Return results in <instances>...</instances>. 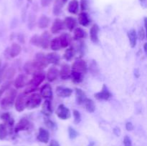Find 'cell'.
Wrapping results in <instances>:
<instances>
[{"mask_svg": "<svg viewBox=\"0 0 147 146\" xmlns=\"http://www.w3.org/2000/svg\"><path fill=\"white\" fill-rule=\"evenodd\" d=\"M146 43H145L144 44V51L146 52Z\"/></svg>", "mask_w": 147, "mask_h": 146, "instance_id": "52", "label": "cell"}, {"mask_svg": "<svg viewBox=\"0 0 147 146\" xmlns=\"http://www.w3.org/2000/svg\"><path fill=\"white\" fill-rule=\"evenodd\" d=\"M10 84H11V82H5L2 86H1V87L0 88V98H1V97L2 96V94H4V92L9 89Z\"/></svg>", "mask_w": 147, "mask_h": 146, "instance_id": "39", "label": "cell"}, {"mask_svg": "<svg viewBox=\"0 0 147 146\" xmlns=\"http://www.w3.org/2000/svg\"><path fill=\"white\" fill-rule=\"evenodd\" d=\"M22 50V47L20 44H17V43H14L12 44V45L11 46L9 49V56L12 58L14 57H16L17 56H18L19 54H20Z\"/></svg>", "mask_w": 147, "mask_h": 146, "instance_id": "20", "label": "cell"}, {"mask_svg": "<svg viewBox=\"0 0 147 146\" xmlns=\"http://www.w3.org/2000/svg\"><path fill=\"white\" fill-rule=\"evenodd\" d=\"M27 7H25L23 8L22 11V21L24 22L26 20V17H27Z\"/></svg>", "mask_w": 147, "mask_h": 146, "instance_id": "45", "label": "cell"}, {"mask_svg": "<svg viewBox=\"0 0 147 146\" xmlns=\"http://www.w3.org/2000/svg\"><path fill=\"white\" fill-rule=\"evenodd\" d=\"M73 116H74V121L76 124H78L81 120V116L80 113L78 110H73Z\"/></svg>", "mask_w": 147, "mask_h": 146, "instance_id": "40", "label": "cell"}, {"mask_svg": "<svg viewBox=\"0 0 147 146\" xmlns=\"http://www.w3.org/2000/svg\"><path fill=\"white\" fill-rule=\"evenodd\" d=\"M45 124H46V125H47L48 127H50V128H53V127H54V126H55L54 123H53V122H52L50 120H46Z\"/></svg>", "mask_w": 147, "mask_h": 146, "instance_id": "47", "label": "cell"}, {"mask_svg": "<svg viewBox=\"0 0 147 146\" xmlns=\"http://www.w3.org/2000/svg\"><path fill=\"white\" fill-rule=\"evenodd\" d=\"M45 78V74L43 72L39 71L34 73L33 74L32 79L27 84V87L24 90V94H29L32 92L33 91H35L39 85L44 81Z\"/></svg>", "mask_w": 147, "mask_h": 146, "instance_id": "2", "label": "cell"}, {"mask_svg": "<svg viewBox=\"0 0 147 146\" xmlns=\"http://www.w3.org/2000/svg\"><path fill=\"white\" fill-rule=\"evenodd\" d=\"M60 77L61 79H63V80H67L70 77V74H71V70H70V67L68 64H65L62 66L61 70H60Z\"/></svg>", "mask_w": 147, "mask_h": 146, "instance_id": "12", "label": "cell"}, {"mask_svg": "<svg viewBox=\"0 0 147 146\" xmlns=\"http://www.w3.org/2000/svg\"><path fill=\"white\" fill-rule=\"evenodd\" d=\"M79 3L78 0H71L68 4L67 9L68 11L71 14H77L78 11Z\"/></svg>", "mask_w": 147, "mask_h": 146, "instance_id": "27", "label": "cell"}, {"mask_svg": "<svg viewBox=\"0 0 147 146\" xmlns=\"http://www.w3.org/2000/svg\"><path fill=\"white\" fill-rule=\"evenodd\" d=\"M63 7V2L62 0H55L53 5V14L55 15H58L61 13Z\"/></svg>", "mask_w": 147, "mask_h": 146, "instance_id": "30", "label": "cell"}, {"mask_svg": "<svg viewBox=\"0 0 147 146\" xmlns=\"http://www.w3.org/2000/svg\"><path fill=\"white\" fill-rule=\"evenodd\" d=\"M76 97L77 104H82L84 103V101L87 98L86 95V93L80 89H76Z\"/></svg>", "mask_w": 147, "mask_h": 146, "instance_id": "23", "label": "cell"}, {"mask_svg": "<svg viewBox=\"0 0 147 146\" xmlns=\"http://www.w3.org/2000/svg\"><path fill=\"white\" fill-rule=\"evenodd\" d=\"M87 64L84 60L78 59L74 62L72 66L71 74H70L74 82L80 83L83 81L84 74L87 72Z\"/></svg>", "mask_w": 147, "mask_h": 146, "instance_id": "1", "label": "cell"}, {"mask_svg": "<svg viewBox=\"0 0 147 146\" xmlns=\"http://www.w3.org/2000/svg\"><path fill=\"white\" fill-rule=\"evenodd\" d=\"M140 1H143V0H140Z\"/></svg>", "mask_w": 147, "mask_h": 146, "instance_id": "55", "label": "cell"}, {"mask_svg": "<svg viewBox=\"0 0 147 146\" xmlns=\"http://www.w3.org/2000/svg\"><path fill=\"white\" fill-rule=\"evenodd\" d=\"M123 144L124 146H131V140L129 138V136H125L123 139Z\"/></svg>", "mask_w": 147, "mask_h": 146, "instance_id": "44", "label": "cell"}, {"mask_svg": "<svg viewBox=\"0 0 147 146\" xmlns=\"http://www.w3.org/2000/svg\"><path fill=\"white\" fill-rule=\"evenodd\" d=\"M58 38L59 40H60L61 47L65 48L67 46H69V44L70 43V39L71 38H70V36L68 34H67V33H63Z\"/></svg>", "mask_w": 147, "mask_h": 146, "instance_id": "21", "label": "cell"}, {"mask_svg": "<svg viewBox=\"0 0 147 146\" xmlns=\"http://www.w3.org/2000/svg\"><path fill=\"white\" fill-rule=\"evenodd\" d=\"M49 146H60V145H59V143H57V141H55V140H52L51 143L49 145Z\"/></svg>", "mask_w": 147, "mask_h": 146, "instance_id": "49", "label": "cell"}, {"mask_svg": "<svg viewBox=\"0 0 147 146\" xmlns=\"http://www.w3.org/2000/svg\"><path fill=\"white\" fill-rule=\"evenodd\" d=\"M83 104H85V107H86V109L87 110L88 112L89 113H93L96 110V106H95V103L91 99L86 98V100L84 101V103Z\"/></svg>", "mask_w": 147, "mask_h": 146, "instance_id": "31", "label": "cell"}, {"mask_svg": "<svg viewBox=\"0 0 147 146\" xmlns=\"http://www.w3.org/2000/svg\"><path fill=\"white\" fill-rule=\"evenodd\" d=\"M76 23H77V21H76V19L71 17H66V18H65L64 21H63L64 27H65L70 31H73V29L76 27Z\"/></svg>", "mask_w": 147, "mask_h": 146, "instance_id": "17", "label": "cell"}, {"mask_svg": "<svg viewBox=\"0 0 147 146\" xmlns=\"http://www.w3.org/2000/svg\"><path fill=\"white\" fill-rule=\"evenodd\" d=\"M126 128L128 131H131V130L134 129V126H133V125H132V123H130V122H129V123H126Z\"/></svg>", "mask_w": 147, "mask_h": 146, "instance_id": "48", "label": "cell"}, {"mask_svg": "<svg viewBox=\"0 0 147 146\" xmlns=\"http://www.w3.org/2000/svg\"><path fill=\"white\" fill-rule=\"evenodd\" d=\"M30 43L32 44L33 45L37 46V47H40V37L37 35H34L30 40Z\"/></svg>", "mask_w": 147, "mask_h": 146, "instance_id": "38", "label": "cell"}, {"mask_svg": "<svg viewBox=\"0 0 147 146\" xmlns=\"http://www.w3.org/2000/svg\"><path fill=\"white\" fill-rule=\"evenodd\" d=\"M16 71L14 68L11 67V68H9V69H6V70L4 71V72L3 73L2 76L0 78V82L2 81L3 80H11L14 77V74H15Z\"/></svg>", "mask_w": 147, "mask_h": 146, "instance_id": "24", "label": "cell"}, {"mask_svg": "<svg viewBox=\"0 0 147 146\" xmlns=\"http://www.w3.org/2000/svg\"><path fill=\"white\" fill-rule=\"evenodd\" d=\"M45 67L44 64L40 62L38 63V62L34 60V61H29L26 62L24 66V70L27 74H34L37 72L42 71Z\"/></svg>", "mask_w": 147, "mask_h": 146, "instance_id": "4", "label": "cell"}, {"mask_svg": "<svg viewBox=\"0 0 147 146\" xmlns=\"http://www.w3.org/2000/svg\"><path fill=\"white\" fill-rule=\"evenodd\" d=\"M1 68H2V66H1V60H0V74H1Z\"/></svg>", "mask_w": 147, "mask_h": 146, "instance_id": "51", "label": "cell"}, {"mask_svg": "<svg viewBox=\"0 0 147 146\" xmlns=\"http://www.w3.org/2000/svg\"><path fill=\"white\" fill-rule=\"evenodd\" d=\"M56 114H57V117L61 120H67L70 117V110L64 104H60L58 106L57 110H56Z\"/></svg>", "mask_w": 147, "mask_h": 146, "instance_id": "6", "label": "cell"}, {"mask_svg": "<svg viewBox=\"0 0 147 146\" xmlns=\"http://www.w3.org/2000/svg\"><path fill=\"white\" fill-rule=\"evenodd\" d=\"M59 71L56 67H51L48 70L47 73V79L49 82H54L57 78Z\"/></svg>", "mask_w": 147, "mask_h": 146, "instance_id": "16", "label": "cell"}, {"mask_svg": "<svg viewBox=\"0 0 147 146\" xmlns=\"http://www.w3.org/2000/svg\"><path fill=\"white\" fill-rule=\"evenodd\" d=\"M78 21L82 26H84V27L90 24V21L89 19L88 15L87 13H86L85 11L80 13L78 15Z\"/></svg>", "mask_w": 147, "mask_h": 146, "instance_id": "26", "label": "cell"}, {"mask_svg": "<svg viewBox=\"0 0 147 146\" xmlns=\"http://www.w3.org/2000/svg\"><path fill=\"white\" fill-rule=\"evenodd\" d=\"M23 0H19V1H22Z\"/></svg>", "mask_w": 147, "mask_h": 146, "instance_id": "54", "label": "cell"}, {"mask_svg": "<svg viewBox=\"0 0 147 146\" xmlns=\"http://www.w3.org/2000/svg\"><path fill=\"white\" fill-rule=\"evenodd\" d=\"M75 55V50L73 47H69L68 49L65 50L64 54V57L65 60H70Z\"/></svg>", "mask_w": 147, "mask_h": 146, "instance_id": "35", "label": "cell"}, {"mask_svg": "<svg viewBox=\"0 0 147 146\" xmlns=\"http://www.w3.org/2000/svg\"><path fill=\"white\" fill-rule=\"evenodd\" d=\"M50 48L53 50H54V51L60 50L61 48V45H60V40H59L58 37H56V38H54L53 40H52L51 42H50Z\"/></svg>", "mask_w": 147, "mask_h": 146, "instance_id": "33", "label": "cell"}, {"mask_svg": "<svg viewBox=\"0 0 147 146\" xmlns=\"http://www.w3.org/2000/svg\"><path fill=\"white\" fill-rule=\"evenodd\" d=\"M7 135V127L5 125L0 124V140H4Z\"/></svg>", "mask_w": 147, "mask_h": 146, "instance_id": "37", "label": "cell"}, {"mask_svg": "<svg viewBox=\"0 0 147 146\" xmlns=\"http://www.w3.org/2000/svg\"><path fill=\"white\" fill-rule=\"evenodd\" d=\"M1 118L6 124L12 126L13 124H14V120H12V118H11V116L8 113H3L1 115Z\"/></svg>", "mask_w": 147, "mask_h": 146, "instance_id": "34", "label": "cell"}, {"mask_svg": "<svg viewBox=\"0 0 147 146\" xmlns=\"http://www.w3.org/2000/svg\"><path fill=\"white\" fill-rule=\"evenodd\" d=\"M128 37H129V42H130L131 47H135L137 42V35L136 32L134 29H131L128 32Z\"/></svg>", "mask_w": 147, "mask_h": 146, "instance_id": "28", "label": "cell"}, {"mask_svg": "<svg viewBox=\"0 0 147 146\" xmlns=\"http://www.w3.org/2000/svg\"><path fill=\"white\" fill-rule=\"evenodd\" d=\"M42 102V97L40 94L34 93L28 96L25 99V107L27 109H34L38 107Z\"/></svg>", "mask_w": 147, "mask_h": 146, "instance_id": "5", "label": "cell"}, {"mask_svg": "<svg viewBox=\"0 0 147 146\" xmlns=\"http://www.w3.org/2000/svg\"><path fill=\"white\" fill-rule=\"evenodd\" d=\"M40 96L43 98L52 99L53 98V90L51 86L49 84H45L40 89Z\"/></svg>", "mask_w": 147, "mask_h": 146, "instance_id": "9", "label": "cell"}, {"mask_svg": "<svg viewBox=\"0 0 147 146\" xmlns=\"http://www.w3.org/2000/svg\"><path fill=\"white\" fill-rule=\"evenodd\" d=\"M49 133L47 130H46L45 129L42 128H40L39 130V134L37 135V140L39 141L42 142V143H47L49 140Z\"/></svg>", "mask_w": 147, "mask_h": 146, "instance_id": "19", "label": "cell"}, {"mask_svg": "<svg viewBox=\"0 0 147 146\" xmlns=\"http://www.w3.org/2000/svg\"><path fill=\"white\" fill-rule=\"evenodd\" d=\"M139 37L141 40H144L146 37V31H145L144 28L143 27H140L139 29Z\"/></svg>", "mask_w": 147, "mask_h": 146, "instance_id": "43", "label": "cell"}, {"mask_svg": "<svg viewBox=\"0 0 147 146\" xmlns=\"http://www.w3.org/2000/svg\"><path fill=\"white\" fill-rule=\"evenodd\" d=\"M25 99L26 96L24 93H20L17 97L15 100L14 106L17 111L22 112L25 108Z\"/></svg>", "mask_w": 147, "mask_h": 146, "instance_id": "7", "label": "cell"}, {"mask_svg": "<svg viewBox=\"0 0 147 146\" xmlns=\"http://www.w3.org/2000/svg\"><path fill=\"white\" fill-rule=\"evenodd\" d=\"M42 112L43 114L46 116H50L53 113V109H52L51 102L49 100H45L44 102L42 107Z\"/></svg>", "mask_w": 147, "mask_h": 146, "instance_id": "25", "label": "cell"}, {"mask_svg": "<svg viewBox=\"0 0 147 146\" xmlns=\"http://www.w3.org/2000/svg\"><path fill=\"white\" fill-rule=\"evenodd\" d=\"M45 57L48 64L50 63V64H57L59 62H60V56L55 52L49 53V54H47Z\"/></svg>", "mask_w": 147, "mask_h": 146, "instance_id": "22", "label": "cell"}, {"mask_svg": "<svg viewBox=\"0 0 147 146\" xmlns=\"http://www.w3.org/2000/svg\"><path fill=\"white\" fill-rule=\"evenodd\" d=\"M56 93L59 97H70L73 93V90L70 88H66L63 87H57L56 89Z\"/></svg>", "mask_w": 147, "mask_h": 146, "instance_id": "14", "label": "cell"}, {"mask_svg": "<svg viewBox=\"0 0 147 146\" xmlns=\"http://www.w3.org/2000/svg\"><path fill=\"white\" fill-rule=\"evenodd\" d=\"M36 21V16L33 14H30L28 18V27L30 29H32L34 27Z\"/></svg>", "mask_w": 147, "mask_h": 146, "instance_id": "36", "label": "cell"}, {"mask_svg": "<svg viewBox=\"0 0 147 146\" xmlns=\"http://www.w3.org/2000/svg\"><path fill=\"white\" fill-rule=\"evenodd\" d=\"M86 31L80 27H77L74 31V39L75 40H80L86 37Z\"/></svg>", "mask_w": 147, "mask_h": 146, "instance_id": "32", "label": "cell"}, {"mask_svg": "<svg viewBox=\"0 0 147 146\" xmlns=\"http://www.w3.org/2000/svg\"><path fill=\"white\" fill-rule=\"evenodd\" d=\"M68 133H69V136H70V138L71 139L76 138V137L78 136V133L76 132V130L71 127H70L68 128Z\"/></svg>", "mask_w": 147, "mask_h": 146, "instance_id": "42", "label": "cell"}, {"mask_svg": "<svg viewBox=\"0 0 147 146\" xmlns=\"http://www.w3.org/2000/svg\"><path fill=\"white\" fill-rule=\"evenodd\" d=\"M29 79L28 77L25 74H20L17 76V78L15 79L14 82V85L16 88L20 89L22 88L24 86L27 85L29 83Z\"/></svg>", "mask_w": 147, "mask_h": 146, "instance_id": "8", "label": "cell"}, {"mask_svg": "<svg viewBox=\"0 0 147 146\" xmlns=\"http://www.w3.org/2000/svg\"><path fill=\"white\" fill-rule=\"evenodd\" d=\"M50 18L45 15H42L38 20V27L40 29H44L48 27L50 24Z\"/></svg>", "mask_w": 147, "mask_h": 146, "instance_id": "29", "label": "cell"}, {"mask_svg": "<svg viewBox=\"0 0 147 146\" xmlns=\"http://www.w3.org/2000/svg\"><path fill=\"white\" fill-rule=\"evenodd\" d=\"M67 0H62V1L63 2V4H65V3L67 2Z\"/></svg>", "mask_w": 147, "mask_h": 146, "instance_id": "53", "label": "cell"}, {"mask_svg": "<svg viewBox=\"0 0 147 146\" xmlns=\"http://www.w3.org/2000/svg\"><path fill=\"white\" fill-rule=\"evenodd\" d=\"M30 127V123L29 122V120H27V119H22L19 121V123H17V125L15 127V131L19 132V131H22V130H25L29 129V127Z\"/></svg>", "mask_w": 147, "mask_h": 146, "instance_id": "15", "label": "cell"}, {"mask_svg": "<svg viewBox=\"0 0 147 146\" xmlns=\"http://www.w3.org/2000/svg\"><path fill=\"white\" fill-rule=\"evenodd\" d=\"M98 31L99 27L97 24H93L90 30V40L93 42L97 43L98 42Z\"/></svg>", "mask_w": 147, "mask_h": 146, "instance_id": "18", "label": "cell"}, {"mask_svg": "<svg viewBox=\"0 0 147 146\" xmlns=\"http://www.w3.org/2000/svg\"><path fill=\"white\" fill-rule=\"evenodd\" d=\"M16 97H17V90L14 89H10L6 93L5 96L1 101V107L3 109H8L12 106L14 103Z\"/></svg>", "mask_w": 147, "mask_h": 146, "instance_id": "3", "label": "cell"}, {"mask_svg": "<svg viewBox=\"0 0 147 146\" xmlns=\"http://www.w3.org/2000/svg\"><path fill=\"white\" fill-rule=\"evenodd\" d=\"M63 28H64L63 21L60 19H56L52 25L51 31L53 34H57V33L60 32L61 30H63Z\"/></svg>", "mask_w": 147, "mask_h": 146, "instance_id": "13", "label": "cell"}, {"mask_svg": "<svg viewBox=\"0 0 147 146\" xmlns=\"http://www.w3.org/2000/svg\"><path fill=\"white\" fill-rule=\"evenodd\" d=\"M95 97L98 100H108L109 98L111 97V94L110 92L108 90L106 85H103V89L100 92L95 94Z\"/></svg>", "mask_w": 147, "mask_h": 146, "instance_id": "10", "label": "cell"}, {"mask_svg": "<svg viewBox=\"0 0 147 146\" xmlns=\"http://www.w3.org/2000/svg\"><path fill=\"white\" fill-rule=\"evenodd\" d=\"M89 5L88 0H80V8L82 11H86L88 9Z\"/></svg>", "mask_w": 147, "mask_h": 146, "instance_id": "41", "label": "cell"}, {"mask_svg": "<svg viewBox=\"0 0 147 146\" xmlns=\"http://www.w3.org/2000/svg\"><path fill=\"white\" fill-rule=\"evenodd\" d=\"M52 0H40V2H41V5L42 7H46L47 6H49L51 3Z\"/></svg>", "mask_w": 147, "mask_h": 146, "instance_id": "46", "label": "cell"}, {"mask_svg": "<svg viewBox=\"0 0 147 146\" xmlns=\"http://www.w3.org/2000/svg\"><path fill=\"white\" fill-rule=\"evenodd\" d=\"M144 27L146 28V17H144Z\"/></svg>", "mask_w": 147, "mask_h": 146, "instance_id": "50", "label": "cell"}, {"mask_svg": "<svg viewBox=\"0 0 147 146\" xmlns=\"http://www.w3.org/2000/svg\"><path fill=\"white\" fill-rule=\"evenodd\" d=\"M40 47H42V48L47 49L50 47L51 40H50V35L48 31H45L42 33V34L40 37Z\"/></svg>", "mask_w": 147, "mask_h": 146, "instance_id": "11", "label": "cell"}]
</instances>
